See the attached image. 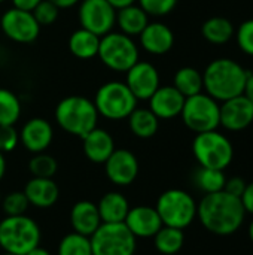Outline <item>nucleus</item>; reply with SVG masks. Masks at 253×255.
Instances as JSON below:
<instances>
[{"instance_id": "6ab92c4d", "label": "nucleus", "mask_w": 253, "mask_h": 255, "mask_svg": "<svg viewBox=\"0 0 253 255\" xmlns=\"http://www.w3.org/2000/svg\"><path fill=\"white\" fill-rule=\"evenodd\" d=\"M142 48L152 55H164L174 45L173 30L163 22H149L139 34Z\"/></svg>"}, {"instance_id": "f3484780", "label": "nucleus", "mask_w": 253, "mask_h": 255, "mask_svg": "<svg viewBox=\"0 0 253 255\" xmlns=\"http://www.w3.org/2000/svg\"><path fill=\"white\" fill-rule=\"evenodd\" d=\"M124 224L127 229L133 233V236L142 238V239H149L154 238L160 229L163 227V221L157 212L155 208L152 206H136L130 208Z\"/></svg>"}, {"instance_id": "f257e3e1", "label": "nucleus", "mask_w": 253, "mask_h": 255, "mask_svg": "<svg viewBox=\"0 0 253 255\" xmlns=\"http://www.w3.org/2000/svg\"><path fill=\"white\" fill-rule=\"evenodd\" d=\"M197 218L209 233L231 236L242 229L246 220V211L240 197L219 191L204 194L200 203H197Z\"/></svg>"}, {"instance_id": "2f4dec72", "label": "nucleus", "mask_w": 253, "mask_h": 255, "mask_svg": "<svg viewBox=\"0 0 253 255\" xmlns=\"http://www.w3.org/2000/svg\"><path fill=\"white\" fill-rule=\"evenodd\" d=\"M57 255H92L91 241L76 232L69 233L60 241Z\"/></svg>"}, {"instance_id": "f8f14e48", "label": "nucleus", "mask_w": 253, "mask_h": 255, "mask_svg": "<svg viewBox=\"0 0 253 255\" xmlns=\"http://www.w3.org/2000/svg\"><path fill=\"white\" fill-rule=\"evenodd\" d=\"M0 28L3 34L16 43H31L39 37L40 25L33 12L10 7L0 16Z\"/></svg>"}, {"instance_id": "c85d7f7f", "label": "nucleus", "mask_w": 253, "mask_h": 255, "mask_svg": "<svg viewBox=\"0 0 253 255\" xmlns=\"http://www.w3.org/2000/svg\"><path fill=\"white\" fill-rule=\"evenodd\" d=\"M155 250L163 255L177 254L185 245V233L180 229L163 226L154 236Z\"/></svg>"}, {"instance_id": "b1692460", "label": "nucleus", "mask_w": 253, "mask_h": 255, "mask_svg": "<svg viewBox=\"0 0 253 255\" xmlns=\"http://www.w3.org/2000/svg\"><path fill=\"white\" fill-rule=\"evenodd\" d=\"M148 24L149 15L136 3L116 10V25L119 27L121 33L130 37L139 36Z\"/></svg>"}, {"instance_id": "49530a36", "label": "nucleus", "mask_w": 253, "mask_h": 255, "mask_svg": "<svg viewBox=\"0 0 253 255\" xmlns=\"http://www.w3.org/2000/svg\"><path fill=\"white\" fill-rule=\"evenodd\" d=\"M4 173H6V158H4V154L0 152V181L3 179Z\"/></svg>"}, {"instance_id": "c756f323", "label": "nucleus", "mask_w": 253, "mask_h": 255, "mask_svg": "<svg viewBox=\"0 0 253 255\" xmlns=\"http://www.w3.org/2000/svg\"><path fill=\"white\" fill-rule=\"evenodd\" d=\"M194 182H195L197 188L201 190L204 194H213V193L224 191L227 176H225L224 170L200 167L194 175Z\"/></svg>"}, {"instance_id": "f704fd0d", "label": "nucleus", "mask_w": 253, "mask_h": 255, "mask_svg": "<svg viewBox=\"0 0 253 255\" xmlns=\"http://www.w3.org/2000/svg\"><path fill=\"white\" fill-rule=\"evenodd\" d=\"M33 15L40 27L52 25L60 15V9L49 0H42L33 10Z\"/></svg>"}, {"instance_id": "20e7f679", "label": "nucleus", "mask_w": 253, "mask_h": 255, "mask_svg": "<svg viewBox=\"0 0 253 255\" xmlns=\"http://www.w3.org/2000/svg\"><path fill=\"white\" fill-rule=\"evenodd\" d=\"M40 229L27 215L6 217L0 221V248L4 253L25 255L40 244Z\"/></svg>"}, {"instance_id": "ddd939ff", "label": "nucleus", "mask_w": 253, "mask_h": 255, "mask_svg": "<svg viewBox=\"0 0 253 255\" xmlns=\"http://www.w3.org/2000/svg\"><path fill=\"white\" fill-rule=\"evenodd\" d=\"M125 84L137 100H149L161 87L158 69L148 61H137L125 72Z\"/></svg>"}, {"instance_id": "bb28decb", "label": "nucleus", "mask_w": 253, "mask_h": 255, "mask_svg": "<svg viewBox=\"0 0 253 255\" xmlns=\"http://www.w3.org/2000/svg\"><path fill=\"white\" fill-rule=\"evenodd\" d=\"M203 37L213 45H224L234 36V25L225 16H212L203 22Z\"/></svg>"}, {"instance_id": "4be33fe9", "label": "nucleus", "mask_w": 253, "mask_h": 255, "mask_svg": "<svg viewBox=\"0 0 253 255\" xmlns=\"http://www.w3.org/2000/svg\"><path fill=\"white\" fill-rule=\"evenodd\" d=\"M70 224L73 232L89 238L101 226L97 205L89 200H81L75 203L70 211Z\"/></svg>"}, {"instance_id": "de8ad7c7", "label": "nucleus", "mask_w": 253, "mask_h": 255, "mask_svg": "<svg viewBox=\"0 0 253 255\" xmlns=\"http://www.w3.org/2000/svg\"><path fill=\"white\" fill-rule=\"evenodd\" d=\"M248 233H249V239H251V242H252V244H253V220H252V221H251V224H249Z\"/></svg>"}, {"instance_id": "4468645a", "label": "nucleus", "mask_w": 253, "mask_h": 255, "mask_svg": "<svg viewBox=\"0 0 253 255\" xmlns=\"http://www.w3.org/2000/svg\"><path fill=\"white\" fill-rule=\"evenodd\" d=\"M104 172L112 184L127 187L139 175V160L128 149H115L104 163Z\"/></svg>"}, {"instance_id": "8fccbe9b", "label": "nucleus", "mask_w": 253, "mask_h": 255, "mask_svg": "<svg viewBox=\"0 0 253 255\" xmlns=\"http://www.w3.org/2000/svg\"><path fill=\"white\" fill-rule=\"evenodd\" d=\"M3 1H6V0H0V3H3Z\"/></svg>"}, {"instance_id": "ea45409f", "label": "nucleus", "mask_w": 253, "mask_h": 255, "mask_svg": "<svg viewBox=\"0 0 253 255\" xmlns=\"http://www.w3.org/2000/svg\"><path fill=\"white\" fill-rule=\"evenodd\" d=\"M240 200L243 203V208H245L246 214L253 215V181L246 185V190H245L243 196L240 197Z\"/></svg>"}, {"instance_id": "1a4fd4ad", "label": "nucleus", "mask_w": 253, "mask_h": 255, "mask_svg": "<svg viewBox=\"0 0 253 255\" xmlns=\"http://www.w3.org/2000/svg\"><path fill=\"white\" fill-rule=\"evenodd\" d=\"M180 117L183 124L197 133L218 130L221 126V105L206 93L186 97Z\"/></svg>"}, {"instance_id": "6e6552de", "label": "nucleus", "mask_w": 253, "mask_h": 255, "mask_svg": "<svg viewBox=\"0 0 253 255\" xmlns=\"http://www.w3.org/2000/svg\"><path fill=\"white\" fill-rule=\"evenodd\" d=\"M97 57L113 72H127L139 61V46L133 37L121 31H109L100 37Z\"/></svg>"}, {"instance_id": "7c9ffc66", "label": "nucleus", "mask_w": 253, "mask_h": 255, "mask_svg": "<svg viewBox=\"0 0 253 255\" xmlns=\"http://www.w3.org/2000/svg\"><path fill=\"white\" fill-rule=\"evenodd\" d=\"M19 117L21 102L18 96L7 88H0V126H15Z\"/></svg>"}, {"instance_id": "a18cd8bd", "label": "nucleus", "mask_w": 253, "mask_h": 255, "mask_svg": "<svg viewBox=\"0 0 253 255\" xmlns=\"http://www.w3.org/2000/svg\"><path fill=\"white\" fill-rule=\"evenodd\" d=\"M25 255H51V253H49V251H46L45 248L36 247V248H33L31 251H28Z\"/></svg>"}, {"instance_id": "412c9836", "label": "nucleus", "mask_w": 253, "mask_h": 255, "mask_svg": "<svg viewBox=\"0 0 253 255\" xmlns=\"http://www.w3.org/2000/svg\"><path fill=\"white\" fill-rule=\"evenodd\" d=\"M24 194L30 205L46 209L57 203L60 197V188L52 178H34L30 179L24 187Z\"/></svg>"}, {"instance_id": "f03ea898", "label": "nucleus", "mask_w": 253, "mask_h": 255, "mask_svg": "<svg viewBox=\"0 0 253 255\" xmlns=\"http://www.w3.org/2000/svg\"><path fill=\"white\" fill-rule=\"evenodd\" d=\"M249 72L231 58H216L210 61L203 73L206 94L218 102H225L242 96Z\"/></svg>"}, {"instance_id": "5701e85b", "label": "nucleus", "mask_w": 253, "mask_h": 255, "mask_svg": "<svg viewBox=\"0 0 253 255\" xmlns=\"http://www.w3.org/2000/svg\"><path fill=\"white\" fill-rule=\"evenodd\" d=\"M97 209L101 223H124L130 211V203L124 194L118 191H109L100 199Z\"/></svg>"}, {"instance_id": "09e8293b", "label": "nucleus", "mask_w": 253, "mask_h": 255, "mask_svg": "<svg viewBox=\"0 0 253 255\" xmlns=\"http://www.w3.org/2000/svg\"><path fill=\"white\" fill-rule=\"evenodd\" d=\"M1 255H15V254H9V253H3Z\"/></svg>"}, {"instance_id": "a211bd4d", "label": "nucleus", "mask_w": 253, "mask_h": 255, "mask_svg": "<svg viewBox=\"0 0 253 255\" xmlns=\"http://www.w3.org/2000/svg\"><path fill=\"white\" fill-rule=\"evenodd\" d=\"M148 102L149 109L158 120H171L180 115L185 97L173 85H164L160 87Z\"/></svg>"}, {"instance_id": "c03bdc74", "label": "nucleus", "mask_w": 253, "mask_h": 255, "mask_svg": "<svg viewBox=\"0 0 253 255\" xmlns=\"http://www.w3.org/2000/svg\"><path fill=\"white\" fill-rule=\"evenodd\" d=\"M107 1L118 10V9H122V7H125V6L134 4L137 0H107Z\"/></svg>"}, {"instance_id": "72a5a7b5", "label": "nucleus", "mask_w": 253, "mask_h": 255, "mask_svg": "<svg viewBox=\"0 0 253 255\" xmlns=\"http://www.w3.org/2000/svg\"><path fill=\"white\" fill-rule=\"evenodd\" d=\"M30 203L24 194V191H13L3 197L1 208L6 214V217H16V215H25Z\"/></svg>"}, {"instance_id": "c9c22d12", "label": "nucleus", "mask_w": 253, "mask_h": 255, "mask_svg": "<svg viewBox=\"0 0 253 255\" xmlns=\"http://www.w3.org/2000/svg\"><path fill=\"white\" fill-rule=\"evenodd\" d=\"M139 6L151 16H164L173 12L177 0H137Z\"/></svg>"}, {"instance_id": "7ed1b4c3", "label": "nucleus", "mask_w": 253, "mask_h": 255, "mask_svg": "<svg viewBox=\"0 0 253 255\" xmlns=\"http://www.w3.org/2000/svg\"><path fill=\"white\" fill-rule=\"evenodd\" d=\"M57 124L69 134L84 137L97 127L98 112L94 102L84 96H67L55 108Z\"/></svg>"}, {"instance_id": "e433bc0d", "label": "nucleus", "mask_w": 253, "mask_h": 255, "mask_svg": "<svg viewBox=\"0 0 253 255\" xmlns=\"http://www.w3.org/2000/svg\"><path fill=\"white\" fill-rule=\"evenodd\" d=\"M237 45L242 49V52L253 57V18L243 21L236 33Z\"/></svg>"}, {"instance_id": "cd10ccee", "label": "nucleus", "mask_w": 253, "mask_h": 255, "mask_svg": "<svg viewBox=\"0 0 253 255\" xmlns=\"http://www.w3.org/2000/svg\"><path fill=\"white\" fill-rule=\"evenodd\" d=\"M173 87L186 99L191 96H195L198 93H203V73L198 72L195 67L185 66L180 67L173 78Z\"/></svg>"}, {"instance_id": "393cba45", "label": "nucleus", "mask_w": 253, "mask_h": 255, "mask_svg": "<svg viewBox=\"0 0 253 255\" xmlns=\"http://www.w3.org/2000/svg\"><path fill=\"white\" fill-rule=\"evenodd\" d=\"M100 46V36L79 28L69 37V51L79 60H91L97 57Z\"/></svg>"}, {"instance_id": "37998d69", "label": "nucleus", "mask_w": 253, "mask_h": 255, "mask_svg": "<svg viewBox=\"0 0 253 255\" xmlns=\"http://www.w3.org/2000/svg\"><path fill=\"white\" fill-rule=\"evenodd\" d=\"M49 1L54 3L58 9H69L81 3V0H49Z\"/></svg>"}, {"instance_id": "79ce46f5", "label": "nucleus", "mask_w": 253, "mask_h": 255, "mask_svg": "<svg viewBox=\"0 0 253 255\" xmlns=\"http://www.w3.org/2000/svg\"><path fill=\"white\" fill-rule=\"evenodd\" d=\"M243 96L253 105V73H251V72H249L248 79H246V85H245Z\"/></svg>"}, {"instance_id": "473e14b6", "label": "nucleus", "mask_w": 253, "mask_h": 255, "mask_svg": "<svg viewBox=\"0 0 253 255\" xmlns=\"http://www.w3.org/2000/svg\"><path fill=\"white\" fill-rule=\"evenodd\" d=\"M28 169L34 178H52L57 173L58 164L52 155L39 152V154H34V157L30 160Z\"/></svg>"}, {"instance_id": "aec40b11", "label": "nucleus", "mask_w": 253, "mask_h": 255, "mask_svg": "<svg viewBox=\"0 0 253 255\" xmlns=\"http://www.w3.org/2000/svg\"><path fill=\"white\" fill-rule=\"evenodd\" d=\"M82 142H84L82 148L85 157L95 164H104L106 160L116 149L112 134L98 127H95L88 134H85L82 137Z\"/></svg>"}, {"instance_id": "dca6fc26", "label": "nucleus", "mask_w": 253, "mask_h": 255, "mask_svg": "<svg viewBox=\"0 0 253 255\" xmlns=\"http://www.w3.org/2000/svg\"><path fill=\"white\" fill-rule=\"evenodd\" d=\"M52 126L48 120L40 117L28 120L19 131V143H22V146L33 154L45 152L52 143Z\"/></svg>"}, {"instance_id": "58836bf2", "label": "nucleus", "mask_w": 253, "mask_h": 255, "mask_svg": "<svg viewBox=\"0 0 253 255\" xmlns=\"http://www.w3.org/2000/svg\"><path fill=\"white\" fill-rule=\"evenodd\" d=\"M246 181L240 176H233V178H227V182H225V188L224 191H227L228 194L231 196H236V197H242L245 190H246Z\"/></svg>"}, {"instance_id": "a878e982", "label": "nucleus", "mask_w": 253, "mask_h": 255, "mask_svg": "<svg viewBox=\"0 0 253 255\" xmlns=\"http://www.w3.org/2000/svg\"><path fill=\"white\" fill-rule=\"evenodd\" d=\"M127 120L130 131L140 139H149L155 136L160 127V120L149 108H136Z\"/></svg>"}, {"instance_id": "9b49d317", "label": "nucleus", "mask_w": 253, "mask_h": 255, "mask_svg": "<svg viewBox=\"0 0 253 255\" xmlns=\"http://www.w3.org/2000/svg\"><path fill=\"white\" fill-rule=\"evenodd\" d=\"M78 18L81 28L101 37L116 25V9L107 0H81Z\"/></svg>"}, {"instance_id": "4c0bfd02", "label": "nucleus", "mask_w": 253, "mask_h": 255, "mask_svg": "<svg viewBox=\"0 0 253 255\" xmlns=\"http://www.w3.org/2000/svg\"><path fill=\"white\" fill-rule=\"evenodd\" d=\"M19 143V131L13 126H0V152L13 151Z\"/></svg>"}, {"instance_id": "9d476101", "label": "nucleus", "mask_w": 253, "mask_h": 255, "mask_svg": "<svg viewBox=\"0 0 253 255\" xmlns=\"http://www.w3.org/2000/svg\"><path fill=\"white\" fill-rule=\"evenodd\" d=\"M92 255H134L136 238L124 223H101L89 236Z\"/></svg>"}, {"instance_id": "423d86ee", "label": "nucleus", "mask_w": 253, "mask_h": 255, "mask_svg": "<svg viewBox=\"0 0 253 255\" xmlns=\"http://www.w3.org/2000/svg\"><path fill=\"white\" fill-rule=\"evenodd\" d=\"M192 154L200 167L225 170L234 158V146L225 134L212 130L195 134Z\"/></svg>"}, {"instance_id": "39448f33", "label": "nucleus", "mask_w": 253, "mask_h": 255, "mask_svg": "<svg viewBox=\"0 0 253 255\" xmlns=\"http://www.w3.org/2000/svg\"><path fill=\"white\" fill-rule=\"evenodd\" d=\"M94 106L98 117L110 121L127 120L130 114L137 108V99L130 91L125 82L110 81L103 84L94 96Z\"/></svg>"}, {"instance_id": "0eeeda50", "label": "nucleus", "mask_w": 253, "mask_h": 255, "mask_svg": "<svg viewBox=\"0 0 253 255\" xmlns=\"http://www.w3.org/2000/svg\"><path fill=\"white\" fill-rule=\"evenodd\" d=\"M163 226L185 230L197 218V202L185 190L171 188L164 191L155 206Z\"/></svg>"}, {"instance_id": "2eb2a0df", "label": "nucleus", "mask_w": 253, "mask_h": 255, "mask_svg": "<svg viewBox=\"0 0 253 255\" xmlns=\"http://www.w3.org/2000/svg\"><path fill=\"white\" fill-rule=\"evenodd\" d=\"M253 123V105L242 94L221 105V126L230 131L246 130Z\"/></svg>"}, {"instance_id": "a19ab883", "label": "nucleus", "mask_w": 253, "mask_h": 255, "mask_svg": "<svg viewBox=\"0 0 253 255\" xmlns=\"http://www.w3.org/2000/svg\"><path fill=\"white\" fill-rule=\"evenodd\" d=\"M10 1H12V7L21 9V10H27V12H33L34 7L42 0H10Z\"/></svg>"}]
</instances>
